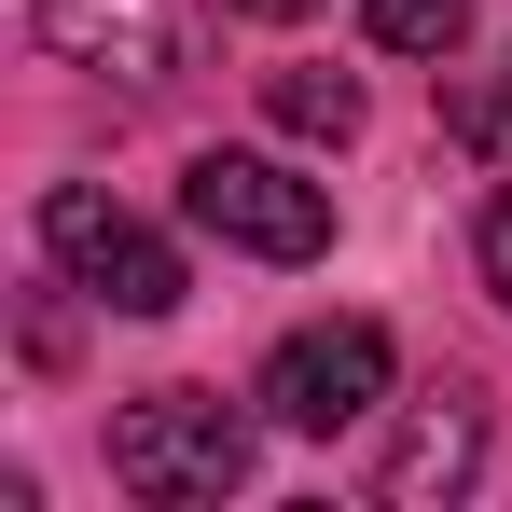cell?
<instances>
[{"mask_svg":"<svg viewBox=\"0 0 512 512\" xmlns=\"http://www.w3.org/2000/svg\"><path fill=\"white\" fill-rule=\"evenodd\" d=\"M111 485L153 512H194V499H236L250 485V416L222 388H153L111 416Z\"/></svg>","mask_w":512,"mask_h":512,"instance_id":"6da1fadb","label":"cell"},{"mask_svg":"<svg viewBox=\"0 0 512 512\" xmlns=\"http://www.w3.org/2000/svg\"><path fill=\"white\" fill-rule=\"evenodd\" d=\"M180 208H194V236H222V250H250V263H319L333 250V194L291 180L277 153H194L180 167Z\"/></svg>","mask_w":512,"mask_h":512,"instance_id":"7a4b0ae2","label":"cell"},{"mask_svg":"<svg viewBox=\"0 0 512 512\" xmlns=\"http://www.w3.org/2000/svg\"><path fill=\"white\" fill-rule=\"evenodd\" d=\"M42 250L70 263L111 319H167V305H180V250L153 236V222H125L97 180H56V194H42Z\"/></svg>","mask_w":512,"mask_h":512,"instance_id":"3957f363","label":"cell"},{"mask_svg":"<svg viewBox=\"0 0 512 512\" xmlns=\"http://www.w3.org/2000/svg\"><path fill=\"white\" fill-rule=\"evenodd\" d=\"M250 402L277 429H305V443H333V429H360L374 402H388V333H374V319H305V333L263 360Z\"/></svg>","mask_w":512,"mask_h":512,"instance_id":"277c9868","label":"cell"},{"mask_svg":"<svg viewBox=\"0 0 512 512\" xmlns=\"http://www.w3.org/2000/svg\"><path fill=\"white\" fill-rule=\"evenodd\" d=\"M471 471H485V402H471V388H443V402H416V429L388 443L374 499H388V512H429V499H457Z\"/></svg>","mask_w":512,"mask_h":512,"instance_id":"5b68a950","label":"cell"},{"mask_svg":"<svg viewBox=\"0 0 512 512\" xmlns=\"http://www.w3.org/2000/svg\"><path fill=\"white\" fill-rule=\"evenodd\" d=\"M42 42H56L70 70L153 84V70H167V0H42Z\"/></svg>","mask_w":512,"mask_h":512,"instance_id":"8992f818","label":"cell"},{"mask_svg":"<svg viewBox=\"0 0 512 512\" xmlns=\"http://www.w3.org/2000/svg\"><path fill=\"white\" fill-rule=\"evenodd\" d=\"M263 111H277L291 139H360V84H346V70H277Z\"/></svg>","mask_w":512,"mask_h":512,"instance_id":"52a82bcc","label":"cell"},{"mask_svg":"<svg viewBox=\"0 0 512 512\" xmlns=\"http://www.w3.org/2000/svg\"><path fill=\"white\" fill-rule=\"evenodd\" d=\"M374 56H457L471 42V0H360Z\"/></svg>","mask_w":512,"mask_h":512,"instance_id":"ba28073f","label":"cell"},{"mask_svg":"<svg viewBox=\"0 0 512 512\" xmlns=\"http://www.w3.org/2000/svg\"><path fill=\"white\" fill-rule=\"evenodd\" d=\"M457 139H485V153H499V139H512V70H499V84H485V97H457Z\"/></svg>","mask_w":512,"mask_h":512,"instance_id":"9c48e42d","label":"cell"},{"mask_svg":"<svg viewBox=\"0 0 512 512\" xmlns=\"http://www.w3.org/2000/svg\"><path fill=\"white\" fill-rule=\"evenodd\" d=\"M485 291L512 305V180H499V208H485Z\"/></svg>","mask_w":512,"mask_h":512,"instance_id":"30bf717a","label":"cell"},{"mask_svg":"<svg viewBox=\"0 0 512 512\" xmlns=\"http://www.w3.org/2000/svg\"><path fill=\"white\" fill-rule=\"evenodd\" d=\"M222 14H305V0H222Z\"/></svg>","mask_w":512,"mask_h":512,"instance_id":"8fae6325","label":"cell"}]
</instances>
